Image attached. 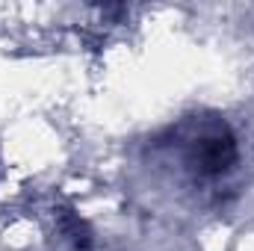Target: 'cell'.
Returning <instances> with one entry per match:
<instances>
[{"label": "cell", "instance_id": "obj_1", "mask_svg": "<svg viewBox=\"0 0 254 251\" xmlns=\"http://www.w3.org/2000/svg\"><path fill=\"white\" fill-rule=\"evenodd\" d=\"M195 163L201 175H222L237 163V145L234 136L225 130L207 133L198 145H195Z\"/></svg>", "mask_w": 254, "mask_h": 251}]
</instances>
